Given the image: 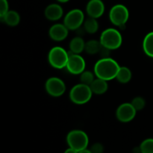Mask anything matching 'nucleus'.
I'll return each instance as SVG.
<instances>
[{
	"label": "nucleus",
	"instance_id": "obj_2",
	"mask_svg": "<svg viewBox=\"0 0 153 153\" xmlns=\"http://www.w3.org/2000/svg\"><path fill=\"white\" fill-rule=\"evenodd\" d=\"M100 41L102 46L111 50H114L120 47L123 42V37L118 30L110 28L103 31L100 36Z\"/></svg>",
	"mask_w": 153,
	"mask_h": 153
},
{
	"label": "nucleus",
	"instance_id": "obj_13",
	"mask_svg": "<svg viewBox=\"0 0 153 153\" xmlns=\"http://www.w3.org/2000/svg\"><path fill=\"white\" fill-rule=\"evenodd\" d=\"M63 13L62 7L58 4H51L45 9V16L49 20H58L62 17Z\"/></svg>",
	"mask_w": 153,
	"mask_h": 153
},
{
	"label": "nucleus",
	"instance_id": "obj_1",
	"mask_svg": "<svg viewBox=\"0 0 153 153\" xmlns=\"http://www.w3.org/2000/svg\"><path fill=\"white\" fill-rule=\"evenodd\" d=\"M120 67L118 63L112 58H101L94 66V73L97 78L110 81L117 77Z\"/></svg>",
	"mask_w": 153,
	"mask_h": 153
},
{
	"label": "nucleus",
	"instance_id": "obj_4",
	"mask_svg": "<svg viewBox=\"0 0 153 153\" xmlns=\"http://www.w3.org/2000/svg\"><path fill=\"white\" fill-rule=\"evenodd\" d=\"M67 142L70 148L79 152L87 149L89 139L85 131L82 130H73L67 134Z\"/></svg>",
	"mask_w": 153,
	"mask_h": 153
},
{
	"label": "nucleus",
	"instance_id": "obj_23",
	"mask_svg": "<svg viewBox=\"0 0 153 153\" xmlns=\"http://www.w3.org/2000/svg\"><path fill=\"white\" fill-rule=\"evenodd\" d=\"M131 105L137 111L142 110L145 107L146 102H145L144 99H143L142 97H137L133 99V100L131 101Z\"/></svg>",
	"mask_w": 153,
	"mask_h": 153
},
{
	"label": "nucleus",
	"instance_id": "obj_16",
	"mask_svg": "<svg viewBox=\"0 0 153 153\" xmlns=\"http://www.w3.org/2000/svg\"><path fill=\"white\" fill-rule=\"evenodd\" d=\"M85 43L83 39L81 37H76L70 41V52L74 54H80L85 50Z\"/></svg>",
	"mask_w": 153,
	"mask_h": 153
},
{
	"label": "nucleus",
	"instance_id": "obj_24",
	"mask_svg": "<svg viewBox=\"0 0 153 153\" xmlns=\"http://www.w3.org/2000/svg\"><path fill=\"white\" fill-rule=\"evenodd\" d=\"M9 5L7 0H0V17L4 16L8 11Z\"/></svg>",
	"mask_w": 153,
	"mask_h": 153
},
{
	"label": "nucleus",
	"instance_id": "obj_28",
	"mask_svg": "<svg viewBox=\"0 0 153 153\" xmlns=\"http://www.w3.org/2000/svg\"><path fill=\"white\" fill-rule=\"evenodd\" d=\"M78 153H92V152H91V151L90 150V149H84V150L79 151V152Z\"/></svg>",
	"mask_w": 153,
	"mask_h": 153
},
{
	"label": "nucleus",
	"instance_id": "obj_19",
	"mask_svg": "<svg viewBox=\"0 0 153 153\" xmlns=\"http://www.w3.org/2000/svg\"><path fill=\"white\" fill-rule=\"evenodd\" d=\"M102 44L100 41H97L95 40H91L85 43V52L90 55H95L99 53L102 48Z\"/></svg>",
	"mask_w": 153,
	"mask_h": 153
},
{
	"label": "nucleus",
	"instance_id": "obj_8",
	"mask_svg": "<svg viewBox=\"0 0 153 153\" xmlns=\"http://www.w3.org/2000/svg\"><path fill=\"white\" fill-rule=\"evenodd\" d=\"M68 62L67 64V69L70 73L74 75L82 74L85 70V61L79 54H74L70 52Z\"/></svg>",
	"mask_w": 153,
	"mask_h": 153
},
{
	"label": "nucleus",
	"instance_id": "obj_18",
	"mask_svg": "<svg viewBox=\"0 0 153 153\" xmlns=\"http://www.w3.org/2000/svg\"><path fill=\"white\" fill-rule=\"evenodd\" d=\"M143 48L144 52L148 56L153 58V31L149 32L144 37Z\"/></svg>",
	"mask_w": 153,
	"mask_h": 153
},
{
	"label": "nucleus",
	"instance_id": "obj_6",
	"mask_svg": "<svg viewBox=\"0 0 153 153\" xmlns=\"http://www.w3.org/2000/svg\"><path fill=\"white\" fill-rule=\"evenodd\" d=\"M69 59L68 52L60 46L52 48L49 52L48 60L52 67L56 69H63L67 67Z\"/></svg>",
	"mask_w": 153,
	"mask_h": 153
},
{
	"label": "nucleus",
	"instance_id": "obj_11",
	"mask_svg": "<svg viewBox=\"0 0 153 153\" xmlns=\"http://www.w3.org/2000/svg\"><path fill=\"white\" fill-rule=\"evenodd\" d=\"M86 10L90 17L97 19L104 13L105 4L102 0H90L87 4Z\"/></svg>",
	"mask_w": 153,
	"mask_h": 153
},
{
	"label": "nucleus",
	"instance_id": "obj_9",
	"mask_svg": "<svg viewBox=\"0 0 153 153\" xmlns=\"http://www.w3.org/2000/svg\"><path fill=\"white\" fill-rule=\"evenodd\" d=\"M45 88L49 95L54 97H58L64 94L66 91V85L59 78L52 77L46 81Z\"/></svg>",
	"mask_w": 153,
	"mask_h": 153
},
{
	"label": "nucleus",
	"instance_id": "obj_15",
	"mask_svg": "<svg viewBox=\"0 0 153 153\" xmlns=\"http://www.w3.org/2000/svg\"><path fill=\"white\" fill-rule=\"evenodd\" d=\"M0 18L1 21L10 26H16L20 21V16L19 13L15 10H8L4 16Z\"/></svg>",
	"mask_w": 153,
	"mask_h": 153
},
{
	"label": "nucleus",
	"instance_id": "obj_10",
	"mask_svg": "<svg viewBox=\"0 0 153 153\" xmlns=\"http://www.w3.org/2000/svg\"><path fill=\"white\" fill-rule=\"evenodd\" d=\"M135 110L131 103H123L117 109L116 116L118 120L122 123H128L132 120L136 115Z\"/></svg>",
	"mask_w": 153,
	"mask_h": 153
},
{
	"label": "nucleus",
	"instance_id": "obj_26",
	"mask_svg": "<svg viewBox=\"0 0 153 153\" xmlns=\"http://www.w3.org/2000/svg\"><path fill=\"white\" fill-rule=\"evenodd\" d=\"M110 51L111 49H108V48L105 47V46H102L99 53H100V55H101L102 58H110V57H109V55H110Z\"/></svg>",
	"mask_w": 153,
	"mask_h": 153
},
{
	"label": "nucleus",
	"instance_id": "obj_5",
	"mask_svg": "<svg viewBox=\"0 0 153 153\" xmlns=\"http://www.w3.org/2000/svg\"><path fill=\"white\" fill-rule=\"evenodd\" d=\"M128 17L129 12L127 7L123 4H116L111 7L109 13L111 22L121 29H124L126 28V23L128 21Z\"/></svg>",
	"mask_w": 153,
	"mask_h": 153
},
{
	"label": "nucleus",
	"instance_id": "obj_7",
	"mask_svg": "<svg viewBox=\"0 0 153 153\" xmlns=\"http://www.w3.org/2000/svg\"><path fill=\"white\" fill-rule=\"evenodd\" d=\"M85 15L80 9H73L67 13L64 24L69 30H77L83 24Z\"/></svg>",
	"mask_w": 153,
	"mask_h": 153
},
{
	"label": "nucleus",
	"instance_id": "obj_25",
	"mask_svg": "<svg viewBox=\"0 0 153 153\" xmlns=\"http://www.w3.org/2000/svg\"><path fill=\"white\" fill-rule=\"evenodd\" d=\"M90 150L91 151L92 153H102L103 150H104V148H103V146L101 143H97L92 145Z\"/></svg>",
	"mask_w": 153,
	"mask_h": 153
},
{
	"label": "nucleus",
	"instance_id": "obj_21",
	"mask_svg": "<svg viewBox=\"0 0 153 153\" xmlns=\"http://www.w3.org/2000/svg\"><path fill=\"white\" fill-rule=\"evenodd\" d=\"M140 148L141 153H153V139L148 138L143 140Z\"/></svg>",
	"mask_w": 153,
	"mask_h": 153
},
{
	"label": "nucleus",
	"instance_id": "obj_29",
	"mask_svg": "<svg viewBox=\"0 0 153 153\" xmlns=\"http://www.w3.org/2000/svg\"><path fill=\"white\" fill-rule=\"evenodd\" d=\"M57 1H60V2L64 3V2H67V1H70V0H57Z\"/></svg>",
	"mask_w": 153,
	"mask_h": 153
},
{
	"label": "nucleus",
	"instance_id": "obj_27",
	"mask_svg": "<svg viewBox=\"0 0 153 153\" xmlns=\"http://www.w3.org/2000/svg\"><path fill=\"white\" fill-rule=\"evenodd\" d=\"M79 152L76 150H75L74 149H72V148H69V149H67V150L64 152V153H78Z\"/></svg>",
	"mask_w": 153,
	"mask_h": 153
},
{
	"label": "nucleus",
	"instance_id": "obj_3",
	"mask_svg": "<svg viewBox=\"0 0 153 153\" xmlns=\"http://www.w3.org/2000/svg\"><path fill=\"white\" fill-rule=\"evenodd\" d=\"M93 92L89 85L79 84L73 87L70 92V98L73 102L77 105H83L91 100Z\"/></svg>",
	"mask_w": 153,
	"mask_h": 153
},
{
	"label": "nucleus",
	"instance_id": "obj_22",
	"mask_svg": "<svg viewBox=\"0 0 153 153\" xmlns=\"http://www.w3.org/2000/svg\"><path fill=\"white\" fill-rule=\"evenodd\" d=\"M80 81L82 84L90 86L94 81V75L91 71H84L81 74Z\"/></svg>",
	"mask_w": 153,
	"mask_h": 153
},
{
	"label": "nucleus",
	"instance_id": "obj_20",
	"mask_svg": "<svg viewBox=\"0 0 153 153\" xmlns=\"http://www.w3.org/2000/svg\"><path fill=\"white\" fill-rule=\"evenodd\" d=\"M98 28L99 24L95 18L90 17L84 22V29L88 34H94L98 31Z\"/></svg>",
	"mask_w": 153,
	"mask_h": 153
},
{
	"label": "nucleus",
	"instance_id": "obj_14",
	"mask_svg": "<svg viewBox=\"0 0 153 153\" xmlns=\"http://www.w3.org/2000/svg\"><path fill=\"white\" fill-rule=\"evenodd\" d=\"M90 87H91L93 94H98V95L105 94L108 91V88L107 81L103 80V79H100V78L94 79V81L90 85Z\"/></svg>",
	"mask_w": 153,
	"mask_h": 153
},
{
	"label": "nucleus",
	"instance_id": "obj_12",
	"mask_svg": "<svg viewBox=\"0 0 153 153\" xmlns=\"http://www.w3.org/2000/svg\"><path fill=\"white\" fill-rule=\"evenodd\" d=\"M69 29L64 24H55L50 28L49 31V37L55 41H62L68 35Z\"/></svg>",
	"mask_w": 153,
	"mask_h": 153
},
{
	"label": "nucleus",
	"instance_id": "obj_17",
	"mask_svg": "<svg viewBox=\"0 0 153 153\" xmlns=\"http://www.w3.org/2000/svg\"><path fill=\"white\" fill-rule=\"evenodd\" d=\"M131 76H132V74H131V70L128 67H120L117 73V75L116 79L120 83L126 84L131 80Z\"/></svg>",
	"mask_w": 153,
	"mask_h": 153
}]
</instances>
